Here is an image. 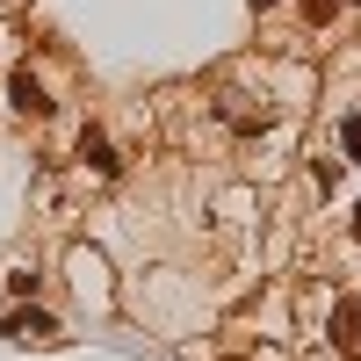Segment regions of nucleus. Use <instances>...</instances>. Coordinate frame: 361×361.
I'll list each match as a JSON object with an SVG mask.
<instances>
[{"mask_svg": "<svg viewBox=\"0 0 361 361\" xmlns=\"http://www.w3.org/2000/svg\"><path fill=\"white\" fill-rule=\"evenodd\" d=\"M8 94H15L22 116H44V109H51V94H44V80H37V73H15V80H8Z\"/></svg>", "mask_w": 361, "mask_h": 361, "instance_id": "f257e3e1", "label": "nucleus"}, {"mask_svg": "<svg viewBox=\"0 0 361 361\" xmlns=\"http://www.w3.org/2000/svg\"><path fill=\"white\" fill-rule=\"evenodd\" d=\"M0 333H8V340H51L58 325H51V311H15L8 325H0Z\"/></svg>", "mask_w": 361, "mask_h": 361, "instance_id": "f03ea898", "label": "nucleus"}, {"mask_svg": "<svg viewBox=\"0 0 361 361\" xmlns=\"http://www.w3.org/2000/svg\"><path fill=\"white\" fill-rule=\"evenodd\" d=\"M333 340H340V347H354V340H361V304H340V318H333Z\"/></svg>", "mask_w": 361, "mask_h": 361, "instance_id": "7ed1b4c3", "label": "nucleus"}, {"mask_svg": "<svg viewBox=\"0 0 361 361\" xmlns=\"http://www.w3.org/2000/svg\"><path fill=\"white\" fill-rule=\"evenodd\" d=\"M80 159H94L102 173H116V166H123V159H116V152H109V137H80Z\"/></svg>", "mask_w": 361, "mask_h": 361, "instance_id": "20e7f679", "label": "nucleus"}, {"mask_svg": "<svg viewBox=\"0 0 361 361\" xmlns=\"http://www.w3.org/2000/svg\"><path fill=\"white\" fill-rule=\"evenodd\" d=\"M340 145H347V159L361 166V109H354V116H347V123H340Z\"/></svg>", "mask_w": 361, "mask_h": 361, "instance_id": "39448f33", "label": "nucleus"}, {"mask_svg": "<svg viewBox=\"0 0 361 361\" xmlns=\"http://www.w3.org/2000/svg\"><path fill=\"white\" fill-rule=\"evenodd\" d=\"M304 15H311V22H333V15H340V0H304Z\"/></svg>", "mask_w": 361, "mask_h": 361, "instance_id": "423d86ee", "label": "nucleus"}, {"mask_svg": "<svg viewBox=\"0 0 361 361\" xmlns=\"http://www.w3.org/2000/svg\"><path fill=\"white\" fill-rule=\"evenodd\" d=\"M354 238H361V209H354Z\"/></svg>", "mask_w": 361, "mask_h": 361, "instance_id": "0eeeda50", "label": "nucleus"}, {"mask_svg": "<svg viewBox=\"0 0 361 361\" xmlns=\"http://www.w3.org/2000/svg\"><path fill=\"white\" fill-rule=\"evenodd\" d=\"M253 8H267V0H253Z\"/></svg>", "mask_w": 361, "mask_h": 361, "instance_id": "6e6552de", "label": "nucleus"}]
</instances>
